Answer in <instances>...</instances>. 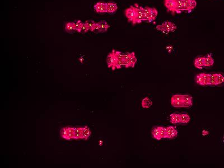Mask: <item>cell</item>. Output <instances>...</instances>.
<instances>
[{
    "instance_id": "1",
    "label": "cell",
    "mask_w": 224,
    "mask_h": 168,
    "mask_svg": "<svg viewBox=\"0 0 224 168\" xmlns=\"http://www.w3.org/2000/svg\"><path fill=\"white\" fill-rule=\"evenodd\" d=\"M124 55L120 51L113 50L107 57V64L109 69L114 71L124 67Z\"/></svg>"
},
{
    "instance_id": "2",
    "label": "cell",
    "mask_w": 224,
    "mask_h": 168,
    "mask_svg": "<svg viewBox=\"0 0 224 168\" xmlns=\"http://www.w3.org/2000/svg\"><path fill=\"white\" fill-rule=\"evenodd\" d=\"M137 62L135 53L128 52L124 55V67L126 69L134 68Z\"/></svg>"
},
{
    "instance_id": "3",
    "label": "cell",
    "mask_w": 224,
    "mask_h": 168,
    "mask_svg": "<svg viewBox=\"0 0 224 168\" xmlns=\"http://www.w3.org/2000/svg\"><path fill=\"white\" fill-rule=\"evenodd\" d=\"M75 130V127H73L71 126H66L62 128L60 130L61 137L65 140H73Z\"/></svg>"
},
{
    "instance_id": "4",
    "label": "cell",
    "mask_w": 224,
    "mask_h": 168,
    "mask_svg": "<svg viewBox=\"0 0 224 168\" xmlns=\"http://www.w3.org/2000/svg\"><path fill=\"white\" fill-rule=\"evenodd\" d=\"M210 74L201 73L195 76L194 80L196 83L201 86H209Z\"/></svg>"
},
{
    "instance_id": "5",
    "label": "cell",
    "mask_w": 224,
    "mask_h": 168,
    "mask_svg": "<svg viewBox=\"0 0 224 168\" xmlns=\"http://www.w3.org/2000/svg\"><path fill=\"white\" fill-rule=\"evenodd\" d=\"M166 128L161 126H155L151 131L153 137L156 140H161L165 138Z\"/></svg>"
},
{
    "instance_id": "6",
    "label": "cell",
    "mask_w": 224,
    "mask_h": 168,
    "mask_svg": "<svg viewBox=\"0 0 224 168\" xmlns=\"http://www.w3.org/2000/svg\"><path fill=\"white\" fill-rule=\"evenodd\" d=\"M125 15L128 21L132 23L133 24H137V14L134 6H131L126 9Z\"/></svg>"
},
{
    "instance_id": "7",
    "label": "cell",
    "mask_w": 224,
    "mask_h": 168,
    "mask_svg": "<svg viewBox=\"0 0 224 168\" xmlns=\"http://www.w3.org/2000/svg\"><path fill=\"white\" fill-rule=\"evenodd\" d=\"M164 5L167 8V11L171 12L173 14L180 13L175 0H164Z\"/></svg>"
},
{
    "instance_id": "8",
    "label": "cell",
    "mask_w": 224,
    "mask_h": 168,
    "mask_svg": "<svg viewBox=\"0 0 224 168\" xmlns=\"http://www.w3.org/2000/svg\"><path fill=\"white\" fill-rule=\"evenodd\" d=\"M171 104L176 108H183V95L175 94L171 98Z\"/></svg>"
},
{
    "instance_id": "9",
    "label": "cell",
    "mask_w": 224,
    "mask_h": 168,
    "mask_svg": "<svg viewBox=\"0 0 224 168\" xmlns=\"http://www.w3.org/2000/svg\"><path fill=\"white\" fill-rule=\"evenodd\" d=\"M197 6L196 0H183V10L184 11L191 13Z\"/></svg>"
},
{
    "instance_id": "10",
    "label": "cell",
    "mask_w": 224,
    "mask_h": 168,
    "mask_svg": "<svg viewBox=\"0 0 224 168\" xmlns=\"http://www.w3.org/2000/svg\"><path fill=\"white\" fill-rule=\"evenodd\" d=\"M80 140L86 141L91 137V131L88 126L80 127Z\"/></svg>"
},
{
    "instance_id": "11",
    "label": "cell",
    "mask_w": 224,
    "mask_h": 168,
    "mask_svg": "<svg viewBox=\"0 0 224 168\" xmlns=\"http://www.w3.org/2000/svg\"><path fill=\"white\" fill-rule=\"evenodd\" d=\"M178 132L177 128L174 126H169L166 128L165 138L172 140L177 137Z\"/></svg>"
},
{
    "instance_id": "12",
    "label": "cell",
    "mask_w": 224,
    "mask_h": 168,
    "mask_svg": "<svg viewBox=\"0 0 224 168\" xmlns=\"http://www.w3.org/2000/svg\"><path fill=\"white\" fill-rule=\"evenodd\" d=\"M204 68H211L215 63V60L211 54H207L204 56Z\"/></svg>"
},
{
    "instance_id": "13",
    "label": "cell",
    "mask_w": 224,
    "mask_h": 168,
    "mask_svg": "<svg viewBox=\"0 0 224 168\" xmlns=\"http://www.w3.org/2000/svg\"><path fill=\"white\" fill-rule=\"evenodd\" d=\"M94 8L97 13H107V3L105 2H98L94 5Z\"/></svg>"
},
{
    "instance_id": "14",
    "label": "cell",
    "mask_w": 224,
    "mask_h": 168,
    "mask_svg": "<svg viewBox=\"0 0 224 168\" xmlns=\"http://www.w3.org/2000/svg\"><path fill=\"white\" fill-rule=\"evenodd\" d=\"M193 106V98L190 95H183V108H189Z\"/></svg>"
},
{
    "instance_id": "15",
    "label": "cell",
    "mask_w": 224,
    "mask_h": 168,
    "mask_svg": "<svg viewBox=\"0 0 224 168\" xmlns=\"http://www.w3.org/2000/svg\"><path fill=\"white\" fill-rule=\"evenodd\" d=\"M158 12L157 10L154 7H152L151 11L147 15V16L146 17V21H147L148 23L153 22L156 18V17L158 16Z\"/></svg>"
},
{
    "instance_id": "16",
    "label": "cell",
    "mask_w": 224,
    "mask_h": 168,
    "mask_svg": "<svg viewBox=\"0 0 224 168\" xmlns=\"http://www.w3.org/2000/svg\"><path fill=\"white\" fill-rule=\"evenodd\" d=\"M193 64L196 69H201L204 68V58L202 56H199L195 58Z\"/></svg>"
},
{
    "instance_id": "17",
    "label": "cell",
    "mask_w": 224,
    "mask_h": 168,
    "mask_svg": "<svg viewBox=\"0 0 224 168\" xmlns=\"http://www.w3.org/2000/svg\"><path fill=\"white\" fill-rule=\"evenodd\" d=\"M118 9L117 4L114 2H109L107 3V13H113L117 11Z\"/></svg>"
},
{
    "instance_id": "18",
    "label": "cell",
    "mask_w": 224,
    "mask_h": 168,
    "mask_svg": "<svg viewBox=\"0 0 224 168\" xmlns=\"http://www.w3.org/2000/svg\"><path fill=\"white\" fill-rule=\"evenodd\" d=\"M169 32H174L177 29V26L175 24L170 21H165L163 24Z\"/></svg>"
},
{
    "instance_id": "19",
    "label": "cell",
    "mask_w": 224,
    "mask_h": 168,
    "mask_svg": "<svg viewBox=\"0 0 224 168\" xmlns=\"http://www.w3.org/2000/svg\"><path fill=\"white\" fill-rule=\"evenodd\" d=\"M169 119L172 124H177L180 123V114L174 113L170 115Z\"/></svg>"
},
{
    "instance_id": "20",
    "label": "cell",
    "mask_w": 224,
    "mask_h": 168,
    "mask_svg": "<svg viewBox=\"0 0 224 168\" xmlns=\"http://www.w3.org/2000/svg\"><path fill=\"white\" fill-rule=\"evenodd\" d=\"M99 28H100V33H105L108 30V29L110 27L109 24L108 23L105 21V20H102L99 22H98Z\"/></svg>"
},
{
    "instance_id": "21",
    "label": "cell",
    "mask_w": 224,
    "mask_h": 168,
    "mask_svg": "<svg viewBox=\"0 0 224 168\" xmlns=\"http://www.w3.org/2000/svg\"><path fill=\"white\" fill-rule=\"evenodd\" d=\"M191 121L190 116L185 113L180 114V123L181 124H187Z\"/></svg>"
},
{
    "instance_id": "22",
    "label": "cell",
    "mask_w": 224,
    "mask_h": 168,
    "mask_svg": "<svg viewBox=\"0 0 224 168\" xmlns=\"http://www.w3.org/2000/svg\"><path fill=\"white\" fill-rule=\"evenodd\" d=\"M141 105L143 108L148 109L153 105V101L151 100L149 98L145 97L142 100Z\"/></svg>"
},
{
    "instance_id": "23",
    "label": "cell",
    "mask_w": 224,
    "mask_h": 168,
    "mask_svg": "<svg viewBox=\"0 0 224 168\" xmlns=\"http://www.w3.org/2000/svg\"><path fill=\"white\" fill-rule=\"evenodd\" d=\"M224 84V75L221 73H216V86H220Z\"/></svg>"
},
{
    "instance_id": "24",
    "label": "cell",
    "mask_w": 224,
    "mask_h": 168,
    "mask_svg": "<svg viewBox=\"0 0 224 168\" xmlns=\"http://www.w3.org/2000/svg\"><path fill=\"white\" fill-rule=\"evenodd\" d=\"M65 30L69 33H72L74 31H76L74 23H67L65 25Z\"/></svg>"
},
{
    "instance_id": "25",
    "label": "cell",
    "mask_w": 224,
    "mask_h": 168,
    "mask_svg": "<svg viewBox=\"0 0 224 168\" xmlns=\"http://www.w3.org/2000/svg\"><path fill=\"white\" fill-rule=\"evenodd\" d=\"M216 86V73L210 74L209 86Z\"/></svg>"
},
{
    "instance_id": "26",
    "label": "cell",
    "mask_w": 224,
    "mask_h": 168,
    "mask_svg": "<svg viewBox=\"0 0 224 168\" xmlns=\"http://www.w3.org/2000/svg\"><path fill=\"white\" fill-rule=\"evenodd\" d=\"M89 30V29L88 26L86 25V24L85 23H83L82 25L77 32L81 33V34H85V33H87Z\"/></svg>"
},
{
    "instance_id": "27",
    "label": "cell",
    "mask_w": 224,
    "mask_h": 168,
    "mask_svg": "<svg viewBox=\"0 0 224 168\" xmlns=\"http://www.w3.org/2000/svg\"><path fill=\"white\" fill-rule=\"evenodd\" d=\"M73 140H76V141L80 140V127H75V132H74V136H73Z\"/></svg>"
},
{
    "instance_id": "28",
    "label": "cell",
    "mask_w": 224,
    "mask_h": 168,
    "mask_svg": "<svg viewBox=\"0 0 224 168\" xmlns=\"http://www.w3.org/2000/svg\"><path fill=\"white\" fill-rule=\"evenodd\" d=\"M85 23L86 24V25L88 26V28L89 29V30H90L91 31L93 30V29H94L95 25L96 24V23L94 20H87L85 22Z\"/></svg>"
},
{
    "instance_id": "29",
    "label": "cell",
    "mask_w": 224,
    "mask_h": 168,
    "mask_svg": "<svg viewBox=\"0 0 224 168\" xmlns=\"http://www.w3.org/2000/svg\"><path fill=\"white\" fill-rule=\"evenodd\" d=\"M179 11L182 13L184 11L183 10V0H175Z\"/></svg>"
},
{
    "instance_id": "30",
    "label": "cell",
    "mask_w": 224,
    "mask_h": 168,
    "mask_svg": "<svg viewBox=\"0 0 224 168\" xmlns=\"http://www.w3.org/2000/svg\"><path fill=\"white\" fill-rule=\"evenodd\" d=\"M156 29L159 30V31H161L162 33H163L164 34H167L169 32L168 31V30H167V29L165 28V27L163 25V24H161V25H158L156 26Z\"/></svg>"
},
{
    "instance_id": "31",
    "label": "cell",
    "mask_w": 224,
    "mask_h": 168,
    "mask_svg": "<svg viewBox=\"0 0 224 168\" xmlns=\"http://www.w3.org/2000/svg\"><path fill=\"white\" fill-rule=\"evenodd\" d=\"M82 24H83V23H82L80 20H78V21H77L76 23H74L76 31H77L78 30V29H79L81 27V26L82 25Z\"/></svg>"
},
{
    "instance_id": "32",
    "label": "cell",
    "mask_w": 224,
    "mask_h": 168,
    "mask_svg": "<svg viewBox=\"0 0 224 168\" xmlns=\"http://www.w3.org/2000/svg\"><path fill=\"white\" fill-rule=\"evenodd\" d=\"M91 31L93 33H100V28H99L98 23H96V24Z\"/></svg>"
}]
</instances>
